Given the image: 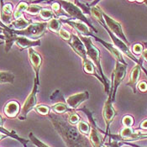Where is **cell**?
<instances>
[{
    "instance_id": "6da1fadb",
    "label": "cell",
    "mask_w": 147,
    "mask_h": 147,
    "mask_svg": "<svg viewBox=\"0 0 147 147\" xmlns=\"http://www.w3.org/2000/svg\"><path fill=\"white\" fill-rule=\"evenodd\" d=\"M78 37L80 38V40L83 42V44H84L85 47H86L87 57L95 65V67H97V70L99 72V75L101 76V78H102L103 82H104L105 92L107 93H109V85L108 83V79L104 76L103 70H102V65H101V57H100V51H99V49L98 47H96L95 45L92 43V39H91L90 37L82 36L81 34H78Z\"/></svg>"
},
{
    "instance_id": "7a4b0ae2",
    "label": "cell",
    "mask_w": 147,
    "mask_h": 147,
    "mask_svg": "<svg viewBox=\"0 0 147 147\" xmlns=\"http://www.w3.org/2000/svg\"><path fill=\"white\" fill-rule=\"evenodd\" d=\"M58 3H60L61 7L64 9V11L67 13L68 15L73 17L77 20H79L81 22L86 24L93 31L98 33L97 29L94 26H92V24L90 22V20H88V18L84 14L83 11L80 9L79 7L77 6L74 3V2H71V1H60Z\"/></svg>"
},
{
    "instance_id": "3957f363",
    "label": "cell",
    "mask_w": 147,
    "mask_h": 147,
    "mask_svg": "<svg viewBox=\"0 0 147 147\" xmlns=\"http://www.w3.org/2000/svg\"><path fill=\"white\" fill-rule=\"evenodd\" d=\"M48 22H35L31 23L26 29L23 30H13V33L17 35L24 36L29 39H36L40 40L45 34L47 30Z\"/></svg>"
},
{
    "instance_id": "277c9868",
    "label": "cell",
    "mask_w": 147,
    "mask_h": 147,
    "mask_svg": "<svg viewBox=\"0 0 147 147\" xmlns=\"http://www.w3.org/2000/svg\"><path fill=\"white\" fill-rule=\"evenodd\" d=\"M39 85L34 82V87L32 88L31 92L27 97L26 100L24 101L22 106V109L20 110V113L19 114V119L20 120H24L27 118L28 113H30L32 109H34L37 104V92H38Z\"/></svg>"
},
{
    "instance_id": "5b68a950",
    "label": "cell",
    "mask_w": 147,
    "mask_h": 147,
    "mask_svg": "<svg viewBox=\"0 0 147 147\" xmlns=\"http://www.w3.org/2000/svg\"><path fill=\"white\" fill-rule=\"evenodd\" d=\"M125 74H126V66L123 63L116 61V66L112 75L113 86H112L111 91L109 92V96L111 97V99L113 102L115 99V94L117 92V88L119 85L120 84V82L125 78Z\"/></svg>"
},
{
    "instance_id": "8992f818",
    "label": "cell",
    "mask_w": 147,
    "mask_h": 147,
    "mask_svg": "<svg viewBox=\"0 0 147 147\" xmlns=\"http://www.w3.org/2000/svg\"><path fill=\"white\" fill-rule=\"evenodd\" d=\"M102 16H103L105 24H106L107 27L109 28V30L117 38H119L120 40H122L124 43H127V40H126V37H125V34L123 32L121 24L119 22H117L116 20H114L110 16H109L108 14H106L104 12H102Z\"/></svg>"
},
{
    "instance_id": "52a82bcc",
    "label": "cell",
    "mask_w": 147,
    "mask_h": 147,
    "mask_svg": "<svg viewBox=\"0 0 147 147\" xmlns=\"http://www.w3.org/2000/svg\"><path fill=\"white\" fill-rule=\"evenodd\" d=\"M28 54H29V58H30V62L35 73L34 82L40 85V71L42 65V57L36 51H34V49L33 48H30L28 50Z\"/></svg>"
},
{
    "instance_id": "ba28073f",
    "label": "cell",
    "mask_w": 147,
    "mask_h": 147,
    "mask_svg": "<svg viewBox=\"0 0 147 147\" xmlns=\"http://www.w3.org/2000/svg\"><path fill=\"white\" fill-rule=\"evenodd\" d=\"M68 45L71 46V48L73 50V51L82 60L86 61L88 59L87 57V50L83 44V42L80 40L78 35L75 34H71V40L67 42Z\"/></svg>"
},
{
    "instance_id": "9c48e42d",
    "label": "cell",
    "mask_w": 147,
    "mask_h": 147,
    "mask_svg": "<svg viewBox=\"0 0 147 147\" xmlns=\"http://www.w3.org/2000/svg\"><path fill=\"white\" fill-rule=\"evenodd\" d=\"M89 97V92L84 91L82 92H78L68 97L66 99V103L70 109H77L82 102L88 100Z\"/></svg>"
},
{
    "instance_id": "30bf717a",
    "label": "cell",
    "mask_w": 147,
    "mask_h": 147,
    "mask_svg": "<svg viewBox=\"0 0 147 147\" xmlns=\"http://www.w3.org/2000/svg\"><path fill=\"white\" fill-rule=\"evenodd\" d=\"M60 20L61 22L65 23V24H67L69 26H71V28L75 29L79 33L78 34H81L82 36H86V37H90V29H89V27L86 24L81 22L79 20H68V19H66V20L61 19Z\"/></svg>"
},
{
    "instance_id": "8fae6325",
    "label": "cell",
    "mask_w": 147,
    "mask_h": 147,
    "mask_svg": "<svg viewBox=\"0 0 147 147\" xmlns=\"http://www.w3.org/2000/svg\"><path fill=\"white\" fill-rule=\"evenodd\" d=\"M91 37H93L98 42H99L100 44H102V46L103 47H105L110 53H111V55L113 56L116 60H117V61H119V62H120V63H123V64H125L126 65V63H125V61H124V58L122 57V54H121V52L117 49V47H115V46H113V45H111V44H109V43H108V42H106V41H104V40H102V39H100V38H98V37H97V36H95L94 34H92L91 33L90 34Z\"/></svg>"
},
{
    "instance_id": "7c38bea8",
    "label": "cell",
    "mask_w": 147,
    "mask_h": 147,
    "mask_svg": "<svg viewBox=\"0 0 147 147\" xmlns=\"http://www.w3.org/2000/svg\"><path fill=\"white\" fill-rule=\"evenodd\" d=\"M102 115H103V119H104L105 123H106V126L109 129V126L110 125V123L113 121V118L115 116V110L113 107V101H112L111 97L109 95V98L107 99V101L104 103Z\"/></svg>"
},
{
    "instance_id": "4fadbf2b",
    "label": "cell",
    "mask_w": 147,
    "mask_h": 147,
    "mask_svg": "<svg viewBox=\"0 0 147 147\" xmlns=\"http://www.w3.org/2000/svg\"><path fill=\"white\" fill-rule=\"evenodd\" d=\"M15 44L20 48V50H24V49L29 50L35 46H40L41 45V41L40 40H31L24 36L17 35Z\"/></svg>"
},
{
    "instance_id": "5bb4252c",
    "label": "cell",
    "mask_w": 147,
    "mask_h": 147,
    "mask_svg": "<svg viewBox=\"0 0 147 147\" xmlns=\"http://www.w3.org/2000/svg\"><path fill=\"white\" fill-rule=\"evenodd\" d=\"M4 114L9 118H15L20 113V106L17 101L12 100L6 103L3 109Z\"/></svg>"
},
{
    "instance_id": "9a60e30c",
    "label": "cell",
    "mask_w": 147,
    "mask_h": 147,
    "mask_svg": "<svg viewBox=\"0 0 147 147\" xmlns=\"http://www.w3.org/2000/svg\"><path fill=\"white\" fill-rule=\"evenodd\" d=\"M3 33L4 36V41H5V51L9 52L12 48L13 45L15 43L16 41V38H17V34L13 33V30L9 28V26L6 29H3Z\"/></svg>"
},
{
    "instance_id": "2e32d148",
    "label": "cell",
    "mask_w": 147,
    "mask_h": 147,
    "mask_svg": "<svg viewBox=\"0 0 147 147\" xmlns=\"http://www.w3.org/2000/svg\"><path fill=\"white\" fill-rule=\"evenodd\" d=\"M12 15H13V5L10 3H7L2 6L0 20L5 25H9L11 24Z\"/></svg>"
},
{
    "instance_id": "e0dca14e",
    "label": "cell",
    "mask_w": 147,
    "mask_h": 147,
    "mask_svg": "<svg viewBox=\"0 0 147 147\" xmlns=\"http://www.w3.org/2000/svg\"><path fill=\"white\" fill-rule=\"evenodd\" d=\"M95 65L89 59H87L86 61H82V67H83V70L87 74H90L92 76L95 77L98 80L102 85L104 86V82L101 78V76L99 75V72L98 70H96V68L94 67Z\"/></svg>"
},
{
    "instance_id": "ac0fdd59",
    "label": "cell",
    "mask_w": 147,
    "mask_h": 147,
    "mask_svg": "<svg viewBox=\"0 0 147 147\" xmlns=\"http://www.w3.org/2000/svg\"><path fill=\"white\" fill-rule=\"evenodd\" d=\"M31 24V21L25 20L24 17L19 19V20H14L11 22V24L9 25V28L14 30H23L26 29L30 24Z\"/></svg>"
},
{
    "instance_id": "d6986e66",
    "label": "cell",
    "mask_w": 147,
    "mask_h": 147,
    "mask_svg": "<svg viewBox=\"0 0 147 147\" xmlns=\"http://www.w3.org/2000/svg\"><path fill=\"white\" fill-rule=\"evenodd\" d=\"M89 135H90V141L93 147H101V145H102L101 136L94 127H92Z\"/></svg>"
},
{
    "instance_id": "ffe728a7",
    "label": "cell",
    "mask_w": 147,
    "mask_h": 147,
    "mask_svg": "<svg viewBox=\"0 0 147 147\" xmlns=\"http://www.w3.org/2000/svg\"><path fill=\"white\" fill-rule=\"evenodd\" d=\"M62 26V23L61 21L57 19V18H53L52 20H51L49 22H48V26H47V29L49 30H51V32L53 33H59V31L62 29L61 28Z\"/></svg>"
},
{
    "instance_id": "44dd1931",
    "label": "cell",
    "mask_w": 147,
    "mask_h": 147,
    "mask_svg": "<svg viewBox=\"0 0 147 147\" xmlns=\"http://www.w3.org/2000/svg\"><path fill=\"white\" fill-rule=\"evenodd\" d=\"M140 67H136L133 68V70L131 71V73H130V79H129V82H128V85L130 86L131 88H134L135 90V86L136 85L138 80H139V78H140Z\"/></svg>"
},
{
    "instance_id": "7402d4cb",
    "label": "cell",
    "mask_w": 147,
    "mask_h": 147,
    "mask_svg": "<svg viewBox=\"0 0 147 147\" xmlns=\"http://www.w3.org/2000/svg\"><path fill=\"white\" fill-rule=\"evenodd\" d=\"M51 109L53 111V113H57V114L67 113V112H69L71 110L68 108L67 103H63V102H57L56 104L52 105L51 107Z\"/></svg>"
},
{
    "instance_id": "603a6c76",
    "label": "cell",
    "mask_w": 147,
    "mask_h": 147,
    "mask_svg": "<svg viewBox=\"0 0 147 147\" xmlns=\"http://www.w3.org/2000/svg\"><path fill=\"white\" fill-rule=\"evenodd\" d=\"M15 76L9 71H0V84L13 83Z\"/></svg>"
},
{
    "instance_id": "cb8c5ba5",
    "label": "cell",
    "mask_w": 147,
    "mask_h": 147,
    "mask_svg": "<svg viewBox=\"0 0 147 147\" xmlns=\"http://www.w3.org/2000/svg\"><path fill=\"white\" fill-rule=\"evenodd\" d=\"M28 6H29V5H28L25 2H20V3L18 4V6H17V8H16V9H15V11L13 13V18H14V20H19V19L22 18L23 13H24V12L26 11Z\"/></svg>"
},
{
    "instance_id": "d4e9b609",
    "label": "cell",
    "mask_w": 147,
    "mask_h": 147,
    "mask_svg": "<svg viewBox=\"0 0 147 147\" xmlns=\"http://www.w3.org/2000/svg\"><path fill=\"white\" fill-rule=\"evenodd\" d=\"M0 133H1V134H3V135H5L6 136H10V137H12V138H13V139H15V140H19L20 143H22L23 145H24V146L26 147V144H27V142H28L27 140H24V139H22V138L19 137V136H17L15 133L9 131L8 129H4L3 126H0Z\"/></svg>"
},
{
    "instance_id": "484cf974",
    "label": "cell",
    "mask_w": 147,
    "mask_h": 147,
    "mask_svg": "<svg viewBox=\"0 0 147 147\" xmlns=\"http://www.w3.org/2000/svg\"><path fill=\"white\" fill-rule=\"evenodd\" d=\"M40 16L42 20H44L45 21H50L51 20H52L53 18H55V15H54V13L53 11H51V9H45L43 8L42 10L40 13Z\"/></svg>"
},
{
    "instance_id": "4316f807",
    "label": "cell",
    "mask_w": 147,
    "mask_h": 147,
    "mask_svg": "<svg viewBox=\"0 0 147 147\" xmlns=\"http://www.w3.org/2000/svg\"><path fill=\"white\" fill-rule=\"evenodd\" d=\"M78 129L80 131V133H82L83 135L90 134V126L87 122H85L83 120H81L78 124Z\"/></svg>"
},
{
    "instance_id": "83f0119b",
    "label": "cell",
    "mask_w": 147,
    "mask_h": 147,
    "mask_svg": "<svg viewBox=\"0 0 147 147\" xmlns=\"http://www.w3.org/2000/svg\"><path fill=\"white\" fill-rule=\"evenodd\" d=\"M43 7L42 6H40V5H36V4H31V5H29L27 9H26V13L30 14V15H36L38 13H40V11L42 10Z\"/></svg>"
},
{
    "instance_id": "f1b7e54d",
    "label": "cell",
    "mask_w": 147,
    "mask_h": 147,
    "mask_svg": "<svg viewBox=\"0 0 147 147\" xmlns=\"http://www.w3.org/2000/svg\"><path fill=\"white\" fill-rule=\"evenodd\" d=\"M34 110L41 115H48L51 112V108L44 104H40V105H36Z\"/></svg>"
},
{
    "instance_id": "f546056e",
    "label": "cell",
    "mask_w": 147,
    "mask_h": 147,
    "mask_svg": "<svg viewBox=\"0 0 147 147\" xmlns=\"http://www.w3.org/2000/svg\"><path fill=\"white\" fill-rule=\"evenodd\" d=\"M68 122L71 125H75L80 122V117L78 113H71L68 116Z\"/></svg>"
},
{
    "instance_id": "4dcf8cb0",
    "label": "cell",
    "mask_w": 147,
    "mask_h": 147,
    "mask_svg": "<svg viewBox=\"0 0 147 147\" xmlns=\"http://www.w3.org/2000/svg\"><path fill=\"white\" fill-rule=\"evenodd\" d=\"M29 137H30V140L33 142V144L35 145L37 147H49L48 146H46L45 144H44L43 142H41L39 139H37V138L33 135V133H30Z\"/></svg>"
},
{
    "instance_id": "1f68e13d",
    "label": "cell",
    "mask_w": 147,
    "mask_h": 147,
    "mask_svg": "<svg viewBox=\"0 0 147 147\" xmlns=\"http://www.w3.org/2000/svg\"><path fill=\"white\" fill-rule=\"evenodd\" d=\"M59 35L64 40H66V41H70L71 40V34H70L69 32H68L67 30H65V29H61L60 31H59Z\"/></svg>"
},
{
    "instance_id": "d6a6232c",
    "label": "cell",
    "mask_w": 147,
    "mask_h": 147,
    "mask_svg": "<svg viewBox=\"0 0 147 147\" xmlns=\"http://www.w3.org/2000/svg\"><path fill=\"white\" fill-rule=\"evenodd\" d=\"M133 135V130L130 127H125L120 132V136L124 138H130Z\"/></svg>"
},
{
    "instance_id": "836d02e7",
    "label": "cell",
    "mask_w": 147,
    "mask_h": 147,
    "mask_svg": "<svg viewBox=\"0 0 147 147\" xmlns=\"http://www.w3.org/2000/svg\"><path fill=\"white\" fill-rule=\"evenodd\" d=\"M134 123V120H133V118L129 115H126L124 117L123 119V125H125V127H130L131 125H133Z\"/></svg>"
},
{
    "instance_id": "e575fe53",
    "label": "cell",
    "mask_w": 147,
    "mask_h": 147,
    "mask_svg": "<svg viewBox=\"0 0 147 147\" xmlns=\"http://www.w3.org/2000/svg\"><path fill=\"white\" fill-rule=\"evenodd\" d=\"M51 9H52V11L54 13H57L58 15H61V7L60 5V3L58 2L56 3H53L52 5H51Z\"/></svg>"
},
{
    "instance_id": "d590c367",
    "label": "cell",
    "mask_w": 147,
    "mask_h": 147,
    "mask_svg": "<svg viewBox=\"0 0 147 147\" xmlns=\"http://www.w3.org/2000/svg\"><path fill=\"white\" fill-rule=\"evenodd\" d=\"M142 51H143V47H142V45H140V44H136V45L133 46V51L137 55L142 53Z\"/></svg>"
},
{
    "instance_id": "8d00e7d4",
    "label": "cell",
    "mask_w": 147,
    "mask_h": 147,
    "mask_svg": "<svg viewBox=\"0 0 147 147\" xmlns=\"http://www.w3.org/2000/svg\"><path fill=\"white\" fill-rule=\"evenodd\" d=\"M139 89L141 91V92H146L147 90V84L146 82H142L139 84Z\"/></svg>"
},
{
    "instance_id": "74e56055",
    "label": "cell",
    "mask_w": 147,
    "mask_h": 147,
    "mask_svg": "<svg viewBox=\"0 0 147 147\" xmlns=\"http://www.w3.org/2000/svg\"><path fill=\"white\" fill-rule=\"evenodd\" d=\"M140 127H141V129H147V119L146 120H145V121H143V122L141 123Z\"/></svg>"
},
{
    "instance_id": "f35d334b",
    "label": "cell",
    "mask_w": 147,
    "mask_h": 147,
    "mask_svg": "<svg viewBox=\"0 0 147 147\" xmlns=\"http://www.w3.org/2000/svg\"><path fill=\"white\" fill-rule=\"evenodd\" d=\"M0 27H1V29H6L8 26H7V25H5L1 21V20H0Z\"/></svg>"
},
{
    "instance_id": "ab89813d",
    "label": "cell",
    "mask_w": 147,
    "mask_h": 147,
    "mask_svg": "<svg viewBox=\"0 0 147 147\" xmlns=\"http://www.w3.org/2000/svg\"><path fill=\"white\" fill-rule=\"evenodd\" d=\"M142 55H143V57H144V59H145V60H146V61H147V50H146L145 51H143Z\"/></svg>"
},
{
    "instance_id": "60d3db41",
    "label": "cell",
    "mask_w": 147,
    "mask_h": 147,
    "mask_svg": "<svg viewBox=\"0 0 147 147\" xmlns=\"http://www.w3.org/2000/svg\"><path fill=\"white\" fill-rule=\"evenodd\" d=\"M3 119L2 116L0 115V126H3Z\"/></svg>"
},
{
    "instance_id": "b9f144b4",
    "label": "cell",
    "mask_w": 147,
    "mask_h": 147,
    "mask_svg": "<svg viewBox=\"0 0 147 147\" xmlns=\"http://www.w3.org/2000/svg\"><path fill=\"white\" fill-rule=\"evenodd\" d=\"M5 137H6V136H5V135H3V134H1V133H0V140H1L2 139L5 138Z\"/></svg>"
},
{
    "instance_id": "7bdbcfd3",
    "label": "cell",
    "mask_w": 147,
    "mask_h": 147,
    "mask_svg": "<svg viewBox=\"0 0 147 147\" xmlns=\"http://www.w3.org/2000/svg\"><path fill=\"white\" fill-rule=\"evenodd\" d=\"M0 40H4V36L2 35V34H0Z\"/></svg>"
},
{
    "instance_id": "ee69618b",
    "label": "cell",
    "mask_w": 147,
    "mask_h": 147,
    "mask_svg": "<svg viewBox=\"0 0 147 147\" xmlns=\"http://www.w3.org/2000/svg\"><path fill=\"white\" fill-rule=\"evenodd\" d=\"M3 43V42H0V45H2Z\"/></svg>"
}]
</instances>
